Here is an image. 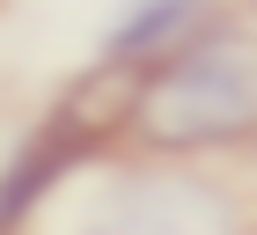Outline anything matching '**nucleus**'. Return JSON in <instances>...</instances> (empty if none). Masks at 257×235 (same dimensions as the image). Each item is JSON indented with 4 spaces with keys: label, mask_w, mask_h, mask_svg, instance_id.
Segmentation results:
<instances>
[{
    "label": "nucleus",
    "mask_w": 257,
    "mask_h": 235,
    "mask_svg": "<svg viewBox=\"0 0 257 235\" xmlns=\"http://www.w3.org/2000/svg\"><path fill=\"white\" fill-rule=\"evenodd\" d=\"M133 125L155 147H220L257 133V37L206 30L147 66L133 96Z\"/></svg>",
    "instance_id": "obj_1"
},
{
    "label": "nucleus",
    "mask_w": 257,
    "mask_h": 235,
    "mask_svg": "<svg viewBox=\"0 0 257 235\" xmlns=\"http://www.w3.org/2000/svg\"><path fill=\"white\" fill-rule=\"evenodd\" d=\"M81 235H242V213L206 176L147 169V176L110 184L96 198V213L81 220Z\"/></svg>",
    "instance_id": "obj_2"
},
{
    "label": "nucleus",
    "mask_w": 257,
    "mask_h": 235,
    "mask_svg": "<svg viewBox=\"0 0 257 235\" xmlns=\"http://www.w3.org/2000/svg\"><path fill=\"white\" fill-rule=\"evenodd\" d=\"M198 15H206V0H140L133 15L110 30L103 59H110V66H155V59H169L184 37H198Z\"/></svg>",
    "instance_id": "obj_3"
},
{
    "label": "nucleus",
    "mask_w": 257,
    "mask_h": 235,
    "mask_svg": "<svg viewBox=\"0 0 257 235\" xmlns=\"http://www.w3.org/2000/svg\"><path fill=\"white\" fill-rule=\"evenodd\" d=\"M74 155H81V140H66V133H44L37 147H22V155H15V169L0 176V235L22 220V206H37V198L52 191V176H59Z\"/></svg>",
    "instance_id": "obj_4"
}]
</instances>
